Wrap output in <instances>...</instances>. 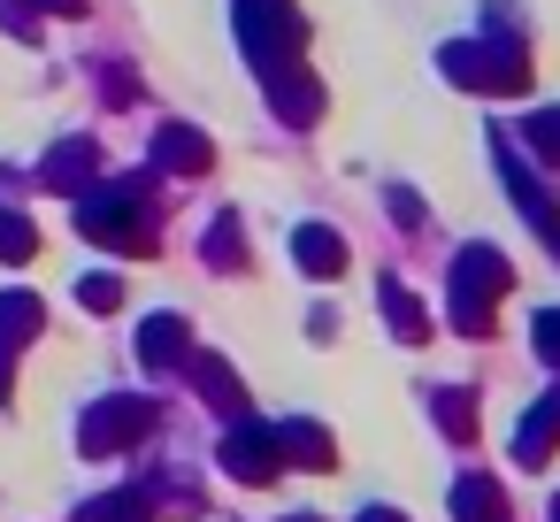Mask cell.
<instances>
[{
	"instance_id": "1",
	"label": "cell",
	"mask_w": 560,
	"mask_h": 522,
	"mask_svg": "<svg viewBox=\"0 0 560 522\" xmlns=\"http://www.w3.org/2000/svg\"><path fill=\"white\" fill-rule=\"evenodd\" d=\"M147 422H154L147 399H131V392H124V399H101V407L85 415V453H116V445H131Z\"/></svg>"
},
{
	"instance_id": "2",
	"label": "cell",
	"mask_w": 560,
	"mask_h": 522,
	"mask_svg": "<svg viewBox=\"0 0 560 522\" xmlns=\"http://www.w3.org/2000/svg\"><path fill=\"white\" fill-rule=\"evenodd\" d=\"M223 468H231V476H246V484H269V476L284 468V453H277V430H261V422H238V430L223 438Z\"/></svg>"
},
{
	"instance_id": "3",
	"label": "cell",
	"mask_w": 560,
	"mask_h": 522,
	"mask_svg": "<svg viewBox=\"0 0 560 522\" xmlns=\"http://www.w3.org/2000/svg\"><path fill=\"white\" fill-rule=\"evenodd\" d=\"M552 438H560V392H545L529 415H522V438H514V461L522 468H537L545 453H552Z\"/></svg>"
},
{
	"instance_id": "4",
	"label": "cell",
	"mask_w": 560,
	"mask_h": 522,
	"mask_svg": "<svg viewBox=\"0 0 560 522\" xmlns=\"http://www.w3.org/2000/svg\"><path fill=\"white\" fill-rule=\"evenodd\" d=\"M292 246H300V269H307V277H323V269L338 277V269H346V246H338V231H323V223H300Z\"/></svg>"
},
{
	"instance_id": "5",
	"label": "cell",
	"mask_w": 560,
	"mask_h": 522,
	"mask_svg": "<svg viewBox=\"0 0 560 522\" xmlns=\"http://www.w3.org/2000/svg\"><path fill=\"white\" fill-rule=\"evenodd\" d=\"M139 361H147V369H170V361H185V323H177V315H154V323L139 330Z\"/></svg>"
},
{
	"instance_id": "6",
	"label": "cell",
	"mask_w": 560,
	"mask_h": 522,
	"mask_svg": "<svg viewBox=\"0 0 560 522\" xmlns=\"http://www.w3.org/2000/svg\"><path fill=\"white\" fill-rule=\"evenodd\" d=\"M32 330H39V300H32V292H9V300H0V353L24 346Z\"/></svg>"
},
{
	"instance_id": "7",
	"label": "cell",
	"mask_w": 560,
	"mask_h": 522,
	"mask_svg": "<svg viewBox=\"0 0 560 522\" xmlns=\"http://www.w3.org/2000/svg\"><path fill=\"white\" fill-rule=\"evenodd\" d=\"M78 522H154V507H147V491H108V499L78 507Z\"/></svg>"
},
{
	"instance_id": "8",
	"label": "cell",
	"mask_w": 560,
	"mask_h": 522,
	"mask_svg": "<svg viewBox=\"0 0 560 522\" xmlns=\"http://www.w3.org/2000/svg\"><path fill=\"white\" fill-rule=\"evenodd\" d=\"M460 522H499V499H491V484H483V476H468V484H460Z\"/></svg>"
},
{
	"instance_id": "9",
	"label": "cell",
	"mask_w": 560,
	"mask_h": 522,
	"mask_svg": "<svg viewBox=\"0 0 560 522\" xmlns=\"http://www.w3.org/2000/svg\"><path fill=\"white\" fill-rule=\"evenodd\" d=\"M384 323H399V338H407V346L422 338V315H415V300H407V292H392V285H384Z\"/></svg>"
},
{
	"instance_id": "10",
	"label": "cell",
	"mask_w": 560,
	"mask_h": 522,
	"mask_svg": "<svg viewBox=\"0 0 560 522\" xmlns=\"http://www.w3.org/2000/svg\"><path fill=\"white\" fill-rule=\"evenodd\" d=\"M32 254V223L24 216H0V262H24Z\"/></svg>"
},
{
	"instance_id": "11",
	"label": "cell",
	"mask_w": 560,
	"mask_h": 522,
	"mask_svg": "<svg viewBox=\"0 0 560 522\" xmlns=\"http://www.w3.org/2000/svg\"><path fill=\"white\" fill-rule=\"evenodd\" d=\"M537 353L560 369V308H552V315H537Z\"/></svg>"
},
{
	"instance_id": "12",
	"label": "cell",
	"mask_w": 560,
	"mask_h": 522,
	"mask_svg": "<svg viewBox=\"0 0 560 522\" xmlns=\"http://www.w3.org/2000/svg\"><path fill=\"white\" fill-rule=\"evenodd\" d=\"M78 292H85V300H93V308H116V300H124V292H116V277H85V285H78Z\"/></svg>"
},
{
	"instance_id": "13",
	"label": "cell",
	"mask_w": 560,
	"mask_h": 522,
	"mask_svg": "<svg viewBox=\"0 0 560 522\" xmlns=\"http://www.w3.org/2000/svg\"><path fill=\"white\" fill-rule=\"evenodd\" d=\"M361 522H399V514H384V507H369V514H361Z\"/></svg>"
},
{
	"instance_id": "14",
	"label": "cell",
	"mask_w": 560,
	"mask_h": 522,
	"mask_svg": "<svg viewBox=\"0 0 560 522\" xmlns=\"http://www.w3.org/2000/svg\"><path fill=\"white\" fill-rule=\"evenodd\" d=\"M0 399H9V353H0Z\"/></svg>"
}]
</instances>
